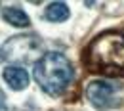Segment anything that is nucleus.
<instances>
[{
	"mask_svg": "<svg viewBox=\"0 0 124 111\" xmlns=\"http://www.w3.org/2000/svg\"><path fill=\"white\" fill-rule=\"evenodd\" d=\"M84 63L101 73L124 75V34L105 31L95 36L84 52Z\"/></svg>",
	"mask_w": 124,
	"mask_h": 111,
	"instance_id": "1",
	"label": "nucleus"
},
{
	"mask_svg": "<svg viewBox=\"0 0 124 111\" xmlns=\"http://www.w3.org/2000/svg\"><path fill=\"white\" fill-rule=\"evenodd\" d=\"M73 65L61 52H46L32 65V77L48 96H61L73 80Z\"/></svg>",
	"mask_w": 124,
	"mask_h": 111,
	"instance_id": "2",
	"label": "nucleus"
},
{
	"mask_svg": "<svg viewBox=\"0 0 124 111\" xmlns=\"http://www.w3.org/2000/svg\"><path fill=\"white\" fill-rule=\"evenodd\" d=\"M40 50V38L32 33L16 34L0 48V58L8 63H27Z\"/></svg>",
	"mask_w": 124,
	"mask_h": 111,
	"instance_id": "3",
	"label": "nucleus"
},
{
	"mask_svg": "<svg viewBox=\"0 0 124 111\" xmlns=\"http://www.w3.org/2000/svg\"><path fill=\"white\" fill-rule=\"evenodd\" d=\"M122 88V84L115 80H92L86 86V98L95 109H111L120 105V100L116 92Z\"/></svg>",
	"mask_w": 124,
	"mask_h": 111,
	"instance_id": "4",
	"label": "nucleus"
},
{
	"mask_svg": "<svg viewBox=\"0 0 124 111\" xmlns=\"http://www.w3.org/2000/svg\"><path fill=\"white\" fill-rule=\"evenodd\" d=\"M2 79L6 80V84L12 88V90H25L29 86V73L19 67V65H8L4 67L2 71Z\"/></svg>",
	"mask_w": 124,
	"mask_h": 111,
	"instance_id": "5",
	"label": "nucleus"
},
{
	"mask_svg": "<svg viewBox=\"0 0 124 111\" xmlns=\"http://www.w3.org/2000/svg\"><path fill=\"white\" fill-rule=\"evenodd\" d=\"M2 19L8 21L10 25H14V27H19V29H25V27L31 25L29 16H27L21 8H17V6H8V8H4V10H2Z\"/></svg>",
	"mask_w": 124,
	"mask_h": 111,
	"instance_id": "6",
	"label": "nucleus"
},
{
	"mask_svg": "<svg viewBox=\"0 0 124 111\" xmlns=\"http://www.w3.org/2000/svg\"><path fill=\"white\" fill-rule=\"evenodd\" d=\"M71 16V10L65 2H50L46 6V12H44V17L52 23H61V21H67Z\"/></svg>",
	"mask_w": 124,
	"mask_h": 111,
	"instance_id": "7",
	"label": "nucleus"
},
{
	"mask_svg": "<svg viewBox=\"0 0 124 111\" xmlns=\"http://www.w3.org/2000/svg\"><path fill=\"white\" fill-rule=\"evenodd\" d=\"M6 109V100H4V94H2V90H0V111Z\"/></svg>",
	"mask_w": 124,
	"mask_h": 111,
	"instance_id": "8",
	"label": "nucleus"
}]
</instances>
